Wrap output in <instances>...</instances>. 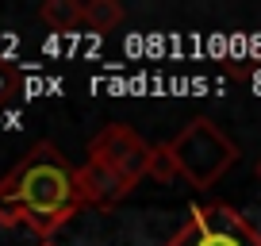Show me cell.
<instances>
[{"label":"cell","instance_id":"cell-1","mask_svg":"<svg viewBox=\"0 0 261 246\" xmlns=\"http://www.w3.org/2000/svg\"><path fill=\"white\" fill-rule=\"evenodd\" d=\"M85 208L81 177L54 142H35L0 177V223L31 227L35 235H54Z\"/></svg>","mask_w":261,"mask_h":246},{"label":"cell","instance_id":"cell-2","mask_svg":"<svg viewBox=\"0 0 261 246\" xmlns=\"http://www.w3.org/2000/svg\"><path fill=\"white\" fill-rule=\"evenodd\" d=\"M169 146L192 189H212L238 158V146L204 115H196L188 127H180V135H173Z\"/></svg>","mask_w":261,"mask_h":246},{"label":"cell","instance_id":"cell-3","mask_svg":"<svg viewBox=\"0 0 261 246\" xmlns=\"http://www.w3.org/2000/svg\"><path fill=\"white\" fill-rule=\"evenodd\" d=\"M165 246H261V231L227 204H204Z\"/></svg>","mask_w":261,"mask_h":246},{"label":"cell","instance_id":"cell-4","mask_svg":"<svg viewBox=\"0 0 261 246\" xmlns=\"http://www.w3.org/2000/svg\"><path fill=\"white\" fill-rule=\"evenodd\" d=\"M150 154H154V146H146V142L139 139V131H130L123 123L104 127V131L89 142V158H96V162L112 165V169H119V173H127L130 181L146 177Z\"/></svg>","mask_w":261,"mask_h":246},{"label":"cell","instance_id":"cell-5","mask_svg":"<svg viewBox=\"0 0 261 246\" xmlns=\"http://www.w3.org/2000/svg\"><path fill=\"white\" fill-rule=\"evenodd\" d=\"M77 177H81V196L89 208H100V212H108V208H115L123 196H130V189L139 185V181H130L127 173L112 169V165L96 162V158H89V162L77 169Z\"/></svg>","mask_w":261,"mask_h":246},{"label":"cell","instance_id":"cell-6","mask_svg":"<svg viewBox=\"0 0 261 246\" xmlns=\"http://www.w3.org/2000/svg\"><path fill=\"white\" fill-rule=\"evenodd\" d=\"M39 16L50 31H73L77 23H85V4H77V0H46Z\"/></svg>","mask_w":261,"mask_h":246},{"label":"cell","instance_id":"cell-7","mask_svg":"<svg viewBox=\"0 0 261 246\" xmlns=\"http://www.w3.org/2000/svg\"><path fill=\"white\" fill-rule=\"evenodd\" d=\"M146 177L158 181V185H169V181H180V177H185V173H180V162H177V154H173L169 142H158V146H154Z\"/></svg>","mask_w":261,"mask_h":246},{"label":"cell","instance_id":"cell-8","mask_svg":"<svg viewBox=\"0 0 261 246\" xmlns=\"http://www.w3.org/2000/svg\"><path fill=\"white\" fill-rule=\"evenodd\" d=\"M85 23H89L92 31H115V27L123 23V8L115 0H89V4H85Z\"/></svg>","mask_w":261,"mask_h":246},{"label":"cell","instance_id":"cell-9","mask_svg":"<svg viewBox=\"0 0 261 246\" xmlns=\"http://www.w3.org/2000/svg\"><path fill=\"white\" fill-rule=\"evenodd\" d=\"M257 177H261V162H257Z\"/></svg>","mask_w":261,"mask_h":246},{"label":"cell","instance_id":"cell-10","mask_svg":"<svg viewBox=\"0 0 261 246\" xmlns=\"http://www.w3.org/2000/svg\"><path fill=\"white\" fill-rule=\"evenodd\" d=\"M46 246H50V242H46Z\"/></svg>","mask_w":261,"mask_h":246}]
</instances>
